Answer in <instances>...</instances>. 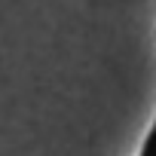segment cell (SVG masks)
I'll use <instances>...</instances> for the list:
<instances>
[{
  "mask_svg": "<svg viewBox=\"0 0 156 156\" xmlns=\"http://www.w3.org/2000/svg\"><path fill=\"white\" fill-rule=\"evenodd\" d=\"M141 156H156V122H153V129H150V135L141 147Z\"/></svg>",
  "mask_w": 156,
  "mask_h": 156,
  "instance_id": "cell-1",
  "label": "cell"
}]
</instances>
